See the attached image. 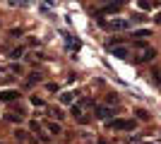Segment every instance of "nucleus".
Listing matches in <instances>:
<instances>
[{"instance_id": "obj_21", "label": "nucleus", "mask_w": 161, "mask_h": 144, "mask_svg": "<svg viewBox=\"0 0 161 144\" xmlns=\"http://www.w3.org/2000/svg\"><path fill=\"white\" fill-rule=\"evenodd\" d=\"M34 82H41V75H39V72H34V75L29 77V84H34Z\"/></svg>"}, {"instance_id": "obj_19", "label": "nucleus", "mask_w": 161, "mask_h": 144, "mask_svg": "<svg viewBox=\"0 0 161 144\" xmlns=\"http://www.w3.org/2000/svg\"><path fill=\"white\" fill-rule=\"evenodd\" d=\"M137 118H140V120H149V113L144 108H140V110H137Z\"/></svg>"}, {"instance_id": "obj_11", "label": "nucleus", "mask_w": 161, "mask_h": 144, "mask_svg": "<svg viewBox=\"0 0 161 144\" xmlns=\"http://www.w3.org/2000/svg\"><path fill=\"white\" fill-rule=\"evenodd\" d=\"M132 36L135 39H149L152 31H149V29H137V31H132Z\"/></svg>"}, {"instance_id": "obj_25", "label": "nucleus", "mask_w": 161, "mask_h": 144, "mask_svg": "<svg viewBox=\"0 0 161 144\" xmlns=\"http://www.w3.org/2000/svg\"><path fill=\"white\" fill-rule=\"evenodd\" d=\"M99 144H106V142H103V139H101V142H99Z\"/></svg>"}, {"instance_id": "obj_2", "label": "nucleus", "mask_w": 161, "mask_h": 144, "mask_svg": "<svg viewBox=\"0 0 161 144\" xmlns=\"http://www.w3.org/2000/svg\"><path fill=\"white\" fill-rule=\"evenodd\" d=\"M154 58H156L154 48H144L140 55H135V62H149V60H154Z\"/></svg>"}, {"instance_id": "obj_1", "label": "nucleus", "mask_w": 161, "mask_h": 144, "mask_svg": "<svg viewBox=\"0 0 161 144\" xmlns=\"http://www.w3.org/2000/svg\"><path fill=\"white\" fill-rule=\"evenodd\" d=\"M137 125L135 120H125V118H111L108 120V130H135Z\"/></svg>"}, {"instance_id": "obj_10", "label": "nucleus", "mask_w": 161, "mask_h": 144, "mask_svg": "<svg viewBox=\"0 0 161 144\" xmlns=\"http://www.w3.org/2000/svg\"><path fill=\"white\" fill-rule=\"evenodd\" d=\"M22 53H24L22 48H10V51H7V58H12V60H19Z\"/></svg>"}, {"instance_id": "obj_15", "label": "nucleus", "mask_w": 161, "mask_h": 144, "mask_svg": "<svg viewBox=\"0 0 161 144\" xmlns=\"http://www.w3.org/2000/svg\"><path fill=\"white\" fill-rule=\"evenodd\" d=\"M31 106H36V108H43L46 103H43V99H39V96H31Z\"/></svg>"}, {"instance_id": "obj_22", "label": "nucleus", "mask_w": 161, "mask_h": 144, "mask_svg": "<svg viewBox=\"0 0 161 144\" xmlns=\"http://www.w3.org/2000/svg\"><path fill=\"white\" fill-rule=\"evenodd\" d=\"M152 77H154V82H156V84H159V87H161V70H156V72H154V75H152Z\"/></svg>"}, {"instance_id": "obj_6", "label": "nucleus", "mask_w": 161, "mask_h": 144, "mask_svg": "<svg viewBox=\"0 0 161 144\" xmlns=\"http://www.w3.org/2000/svg\"><path fill=\"white\" fill-rule=\"evenodd\" d=\"M63 36H65L67 48H70V51H80V48H82V41H80V39H75V36H70V34H63Z\"/></svg>"}, {"instance_id": "obj_24", "label": "nucleus", "mask_w": 161, "mask_h": 144, "mask_svg": "<svg viewBox=\"0 0 161 144\" xmlns=\"http://www.w3.org/2000/svg\"><path fill=\"white\" fill-rule=\"evenodd\" d=\"M115 3H118V5H123V3H128V0H115Z\"/></svg>"}, {"instance_id": "obj_27", "label": "nucleus", "mask_w": 161, "mask_h": 144, "mask_svg": "<svg viewBox=\"0 0 161 144\" xmlns=\"http://www.w3.org/2000/svg\"><path fill=\"white\" fill-rule=\"evenodd\" d=\"M0 144H5V142H0Z\"/></svg>"}, {"instance_id": "obj_3", "label": "nucleus", "mask_w": 161, "mask_h": 144, "mask_svg": "<svg viewBox=\"0 0 161 144\" xmlns=\"http://www.w3.org/2000/svg\"><path fill=\"white\" fill-rule=\"evenodd\" d=\"M108 29H113V31H123V29H128L130 27V22H125V19H111V22H103Z\"/></svg>"}, {"instance_id": "obj_7", "label": "nucleus", "mask_w": 161, "mask_h": 144, "mask_svg": "<svg viewBox=\"0 0 161 144\" xmlns=\"http://www.w3.org/2000/svg\"><path fill=\"white\" fill-rule=\"evenodd\" d=\"M111 53H113L115 58H128V53H130V51H128L125 46H113V48H111Z\"/></svg>"}, {"instance_id": "obj_14", "label": "nucleus", "mask_w": 161, "mask_h": 144, "mask_svg": "<svg viewBox=\"0 0 161 144\" xmlns=\"http://www.w3.org/2000/svg\"><path fill=\"white\" fill-rule=\"evenodd\" d=\"M10 72H12V75H22L24 70H22V65H19V62H14V65H10Z\"/></svg>"}, {"instance_id": "obj_9", "label": "nucleus", "mask_w": 161, "mask_h": 144, "mask_svg": "<svg viewBox=\"0 0 161 144\" xmlns=\"http://www.w3.org/2000/svg\"><path fill=\"white\" fill-rule=\"evenodd\" d=\"M75 96H77V91H75V94H72V91H63V94H60V103H72Z\"/></svg>"}, {"instance_id": "obj_12", "label": "nucleus", "mask_w": 161, "mask_h": 144, "mask_svg": "<svg viewBox=\"0 0 161 144\" xmlns=\"http://www.w3.org/2000/svg\"><path fill=\"white\" fill-rule=\"evenodd\" d=\"M48 132L55 137V135H60V132H63V127H60L58 123H48Z\"/></svg>"}, {"instance_id": "obj_8", "label": "nucleus", "mask_w": 161, "mask_h": 144, "mask_svg": "<svg viewBox=\"0 0 161 144\" xmlns=\"http://www.w3.org/2000/svg\"><path fill=\"white\" fill-rule=\"evenodd\" d=\"M140 7L142 10H156L159 3H156V0H140Z\"/></svg>"}, {"instance_id": "obj_23", "label": "nucleus", "mask_w": 161, "mask_h": 144, "mask_svg": "<svg viewBox=\"0 0 161 144\" xmlns=\"http://www.w3.org/2000/svg\"><path fill=\"white\" fill-rule=\"evenodd\" d=\"M156 22H159V24H161V12H159V14H156Z\"/></svg>"}, {"instance_id": "obj_17", "label": "nucleus", "mask_w": 161, "mask_h": 144, "mask_svg": "<svg viewBox=\"0 0 161 144\" xmlns=\"http://www.w3.org/2000/svg\"><path fill=\"white\" fill-rule=\"evenodd\" d=\"M29 130H31V132H41V123L31 120V123H29Z\"/></svg>"}, {"instance_id": "obj_13", "label": "nucleus", "mask_w": 161, "mask_h": 144, "mask_svg": "<svg viewBox=\"0 0 161 144\" xmlns=\"http://www.w3.org/2000/svg\"><path fill=\"white\" fill-rule=\"evenodd\" d=\"M7 120H10V123H22V113H7Z\"/></svg>"}, {"instance_id": "obj_18", "label": "nucleus", "mask_w": 161, "mask_h": 144, "mask_svg": "<svg viewBox=\"0 0 161 144\" xmlns=\"http://www.w3.org/2000/svg\"><path fill=\"white\" fill-rule=\"evenodd\" d=\"M14 137L19 139V142H24V139H27V132L24 130H14Z\"/></svg>"}, {"instance_id": "obj_20", "label": "nucleus", "mask_w": 161, "mask_h": 144, "mask_svg": "<svg viewBox=\"0 0 161 144\" xmlns=\"http://www.w3.org/2000/svg\"><path fill=\"white\" fill-rule=\"evenodd\" d=\"M10 36H12V39H19V36H22V29H10Z\"/></svg>"}, {"instance_id": "obj_26", "label": "nucleus", "mask_w": 161, "mask_h": 144, "mask_svg": "<svg viewBox=\"0 0 161 144\" xmlns=\"http://www.w3.org/2000/svg\"><path fill=\"white\" fill-rule=\"evenodd\" d=\"M147 144H154V142H147Z\"/></svg>"}, {"instance_id": "obj_16", "label": "nucleus", "mask_w": 161, "mask_h": 144, "mask_svg": "<svg viewBox=\"0 0 161 144\" xmlns=\"http://www.w3.org/2000/svg\"><path fill=\"white\" fill-rule=\"evenodd\" d=\"M142 22H147L144 14H132V24H142Z\"/></svg>"}, {"instance_id": "obj_4", "label": "nucleus", "mask_w": 161, "mask_h": 144, "mask_svg": "<svg viewBox=\"0 0 161 144\" xmlns=\"http://www.w3.org/2000/svg\"><path fill=\"white\" fill-rule=\"evenodd\" d=\"M113 113L115 110L111 108V106H99V108H96V118H101V120H111Z\"/></svg>"}, {"instance_id": "obj_5", "label": "nucleus", "mask_w": 161, "mask_h": 144, "mask_svg": "<svg viewBox=\"0 0 161 144\" xmlns=\"http://www.w3.org/2000/svg\"><path fill=\"white\" fill-rule=\"evenodd\" d=\"M17 99H19V91H14V89L0 91V101H17Z\"/></svg>"}]
</instances>
